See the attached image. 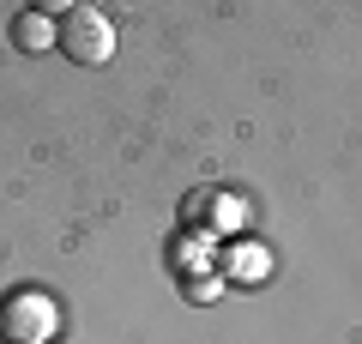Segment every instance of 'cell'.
<instances>
[{
    "label": "cell",
    "mask_w": 362,
    "mask_h": 344,
    "mask_svg": "<svg viewBox=\"0 0 362 344\" xmlns=\"http://www.w3.org/2000/svg\"><path fill=\"white\" fill-rule=\"evenodd\" d=\"M54 49L73 67H103L109 55H115V25H109L97 6H66V13L54 18Z\"/></svg>",
    "instance_id": "cell-1"
},
{
    "label": "cell",
    "mask_w": 362,
    "mask_h": 344,
    "mask_svg": "<svg viewBox=\"0 0 362 344\" xmlns=\"http://www.w3.org/2000/svg\"><path fill=\"white\" fill-rule=\"evenodd\" d=\"M13 49H25V55L54 49V18H49V13H37V6H25V13L13 18Z\"/></svg>",
    "instance_id": "cell-2"
},
{
    "label": "cell",
    "mask_w": 362,
    "mask_h": 344,
    "mask_svg": "<svg viewBox=\"0 0 362 344\" xmlns=\"http://www.w3.org/2000/svg\"><path fill=\"white\" fill-rule=\"evenodd\" d=\"M218 290H223V284L211 278V272H199V278L181 284V296H187V302H218Z\"/></svg>",
    "instance_id": "cell-3"
}]
</instances>
